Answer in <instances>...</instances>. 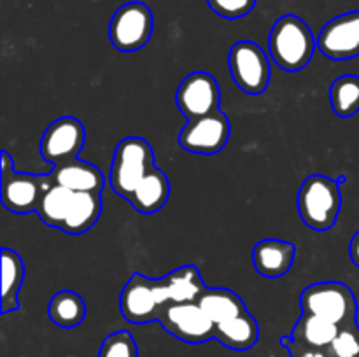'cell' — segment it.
Wrapping results in <instances>:
<instances>
[{
	"label": "cell",
	"instance_id": "1",
	"mask_svg": "<svg viewBox=\"0 0 359 357\" xmlns=\"http://www.w3.org/2000/svg\"><path fill=\"white\" fill-rule=\"evenodd\" d=\"M318 48V38L311 27L297 14L280 16L273 23L269 37L272 62L286 72H300L311 63Z\"/></svg>",
	"mask_w": 359,
	"mask_h": 357
},
{
	"label": "cell",
	"instance_id": "2",
	"mask_svg": "<svg viewBox=\"0 0 359 357\" xmlns=\"http://www.w3.org/2000/svg\"><path fill=\"white\" fill-rule=\"evenodd\" d=\"M297 203L305 226L314 231L332 230L342 209L340 184L328 175H309L298 189Z\"/></svg>",
	"mask_w": 359,
	"mask_h": 357
},
{
	"label": "cell",
	"instance_id": "3",
	"mask_svg": "<svg viewBox=\"0 0 359 357\" xmlns=\"http://www.w3.org/2000/svg\"><path fill=\"white\" fill-rule=\"evenodd\" d=\"M156 158L151 144L142 136H126L116 146L112 156L109 184L112 191L121 198L128 200L147 172L151 170Z\"/></svg>",
	"mask_w": 359,
	"mask_h": 357
},
{
	"label": "cell",
	"instance_id": "4",
	"mask_svg": "<svg viewBox=\"0 0 359 357\" xmlns=\"http://www.w3.org/2000/svg\"><path fill=\"white\" fill-rule=\"evenodd\" d=\"M302 314L319 315L340 328L356 322L358 301L344 282H316L305 287L300 296Z\"/></svg>",
	"mask_w": 359,
	"mask_h": 357
},
{
	"label": "cell",
	"instance_id": "5",
	"mask_svg": "<svg viewBox=\"0 0 359 357\" xmlns=\"http://www.w3.org/2000/svg\"><path fill=\"white\" fill-rule=\"evenodd\" d=\"M168 290L161 279H147L142 273H133L119 296L121 315L132 324H147L158 321L168 303Z\"/></svg>",
	"mask_w": 359,
	"mask_h": 357
},
{
	"label": "cell",
	"instance_id": "6",
	"mask_svg": "<svg viewBox=\"0 0 359 357\" xmlns=\"http://www.w3.org/2000/svg\"><path fill=\"white\" fill-rule=\"evenodd\" d=\"M228 65L231 79L244 93L256 97L269 88L272 66L266 52L256 42H235L228 55Z\"/></svg>",
	"mask_w": 359,
	"mask_h": 357
},
{
	"label": "cell",
	"instance_id": "7",
	"mask_svg": "<svg viewBox=\"0 0 359 357\" xmlns=\"http://www.w3.org/2000/svg\"><path fill=\"white\" fill-rule=\"evenodd\" d=\"M154 18L144 2L123 4L112 14L109 23V41L118 51L132 52L142 49L151 41Z\"/></svg>",
	"mask_w": 359,
	"mask_h": 357
},
{
	"label": "cell",
	"instance_id": "8",
	"mask_svg": "<svg viewBox=\"0 0 359 357\" xmlns=\"http://www.w3.org/2000/svg\"><path fill=\"white\" fill-rule=\"evenodd\" d=\"M231 135V125L223 111L193 119L179 132L177 144L191 154H217L224 149Z\"/></svg>",
	"mask_w": 359,
	"mask_h": 357
},
{
	"label": "cell",
	"instance_id": "9",
	"mask_svg": "<svg viewBox=\"0 0 359 357\" xmlns=\"http://www.w3.org/2000/svg\"><path fill=\"white\" fill-rule=\"evenodd\" d=\"M158 322L174 338L186 343H203L214 338L216 324L198 303H174L168 301L161 310Z\"/></svg>",
	"mask_w": 359,
	"mask_h": 357
},
{
	"label": "cell",
	"instance_id": "10",
	"mask_svg": "<svg viewBox=\"0 0 359 357\" xmlns=\"http://www.w3.org/2000/svg\"><path fill=\"white\" fill-rule=\"evenodd\" d=\"M175 104L188 121L219 111L221 90L216 77L202 70L186 76L175 91Z\"/></svg>",
	"mask_w": 359,
	"mask_h": 357
},
{
	"label": "cell",
	"instance_id": "11",
	"mask_svg": "<svg viewBox=\"0 0 359 357\" xmlns=\"http://www.w3.org/2000/svg\"><path fill=\"white\" fill-rule=\"evenodd\" d=\"M86 142L84 125L74 115H63L53 121L42 135L39 149L48 163L60 164L77 160Z\"/></svg>",
	"mask_w": 359,
	"mask_h": 357
},
{
	"label": "cell",
	"instance_id": "12",
	"mask_svg": "<svg viewBox=\"0 0 359 357\" xmlns=\"http://www.w3.org/2000/svg\"><path fill=\"white\" fill-rule=\"evenodd\" d=\"M318 49L330 59L342 62L359 56V10L340 14L323 27Z\"/></svg>",
	"mask_w": 359,
	"mask_h": 357
},
{
	"label": "cell",
	"instance_id": "13",
	"mask_svg": "<svg viewBox=\"0 0 359 357\" xmlns=\"http://www.w3.org/2000/svg\"><path fill=\"white\" fill-rule=\"evenodd\" d=\"M51 184L49 175H34L25 172L2 174L0 200L4 206L14 214H28L37 210L42 192Z\"/></svg>",
	"mask_w": 359,
	"mask_h": 357
},
{
	"label": "cell",
	"instance_id": "14",
	"mask_svg": "<svg viewBox=\"0 0 359 357\" xmlns=\"http://www.w3.org/2000/svg\"><path fill=\"white\" fill-rule=\"evenodd\" d=\"M297 258L294 244L279 238L259 240L252 248V265L256 272L265 279H280L293 266Z\"/></svg>",
	"mask_w": 359,
	"mask_h": 357
},
{
	"label": "cell",
	"instance_id": "15",
	"mask_svg": "<svg viewBox=\"0 0 359 357\" xmlns=\"http://www.w3.org/2000/svg\"><path fill=\"white\" fill-rule=\"evenodd\" d=\"M48 175L51 184L62 186L74 192H102L105 186L104 174L95 164L79 158L55 164Z\"/></svg>",
	"mask_w": 359,
	"mask_h": 357
},
{
	"label": "cell",
	"instance_id": "16",
	"mask_svg": "<svg viewBox=\"0 0 359 357\" xmlns=\"http://www.w3.org/2000/svg\"><path fill=\"white\" fill-rule=\"evenodd\" d=\"M168 198H170V181L163 170L153 167L137 186L128 202L137 212L154 214L163 209Z\"/></svg>",
	"mask_w": 359,
	"mask_h": 357
},
{
	"label": "cell",
	"instance_id": "17",
	"mask_svg": "<svg viewBox=\"0 0 359 357\" xmlns=\"http://www.w3.org/2000/svg\"><path fill=\"white\" fill-rule=\"evenodd\" d=\"M214 338L221 345L228 346L231 350H249L258 343L259 338V326L258 321L252 317L249 312H244L238 317L230 318L226 322L216 324V332Z\"/></svg>",
	"mask_w": 359,
	"mask_h": 357
},
{
	"label": "cell",
	"instance_id": "18",
	"mask_svg": "<svg viewBox=\"0 0 359 357\" xmlns=\"http://www.w3.org/2000/svg\"><path fill=\"white\" fill-rule=\"evenodd\" d=\"M198 304L214 324H221L248 312L244 300L226 287H207Z\"/></svg>",
	"mask_w": 359,
	"mask_h": 357
},
{
	"label": "cell",
	"instance_id": "19",
	"mask_svg": "<svg viewBox=\"0 0 359 357\" xmlns=\"http://www.w3.org/2000/svg\"><path fill=\"white\" fill-rule=\"evenodd\" d=\"M102 214L100 192H76L65 217L62 231L67 234H83L97 224Z\"/></svg>",
	"mask_w": 359,
	"mask_h": 357
},
{
	"label": "cell",
	"instance_id": "20",
	"mask_svg": "<svg viewBox=\"0 0 359 357\" xmlns=\"http://www.w3.org/2000/svg\"><path fill=\"white\" fill-rule=\"evenodd\" d=\"M168 290V300L174 303H198L207 286L196 266L184 265L163 276Z\"/></svg>",
	"mask_w": 359,
	"mask_h": 357
},
{
	"label": "cell",
	"instance_id": "21",
	"mask_svg": "<svg viewBox=\"0 0 359 357\" xmlns=\"http://www.w3.org/2000/svg\"><path fill=\"white\" fill-rule=\"evenodd\" d=\"M25 280V265L16 251L2 248V314L20 308V289Z\"/></svg>",
	"mask_w": 359,
	"mask_h": 357
},
{
	"label": "cell",
	"instance_id": "22",
	"mask_svg": "<svg viewBox=\"0 0 359 357\" xmlns=\"http://www.w3.org/2000/svg\"><path fill=\"white\" fill-rule=\"evenodd\" d=\"M339 331L340 326L328 318L312 314H302L300 321L297 322L293 332H291V338L309 346H316V349H330Z\"/></svg>",
	"mask_w": 359,
	"mask_h": 357
},
{
	"label": "cell",
	"instance_id": "23",
	"mask_svg": "<svg viewBox=\"0 0 359 357\" xmlns=\"http://www.w3.org/2000/svg\"><path fill=\"white\" fill-rule=\"evenodd\" d=\"M48 315L60 328H77L86 317V303L76 290H58L48 304Z\"/></svg>",
	"mask_w": 359,
	"mask_h": 357
},
{
	"label": "cell",
	"instance_id": "24",
	"mask_svg": "<svg viewBox=\"0 0 359 357\" xmlns=\"http://www.w3.org/2000/svg\"><path fill=\"white\" fill-rule=\"evenodd\" d=\"M74 195L76 192L70 191V189L56 184H49L46 191L42 192L41 202H39L35 212H37V216L41 217L44 224L62 230L67 214L70 210V205H72Z\"/></svg>",
	"mask_w": 359,
	"mask_h": 357
},
{
	"label": "cell",
	"instance_id": "25",
	"mask_svg": "<svg viewBox=\"0 0 359 357\" xmlns=\"http://www.w3.org/2000/svg\"><path fill=\"white\" fill-rule=\"evenodd\" d=\"M330 104L340 118H353L359 112V76L339 77L330 86Z\"/></svg>",
	"mask_w": 359,
	"mask_h": 357
},
{
	"label": "cell",
	"instance_id": "26",
	"mask_svg": "<svg viewBox=\"0 0 359 357\" xmlns=\"http://www.w3.org/2000/svg\"><path fill=\"white\" fill-rule=\"evenodd\" d=\"M98 357H139V346L132 332L119 329L102 342Z\"/></svg>",
	"mask_w": 359,
	"mask_h": 357
},
{
	"label": "cell",
	"instance_id": "27",
	"mask_svg": "<svg viewBox=\"0 0 359 357\" xmlns=\"http://www.w3.org/2000/svg\"><path fill=\"white\" fill-rule=\"evenodd\" d=\"M330 354L333 357H359V329L356 322L340 328L339 335L330 345Z\"/></svg>",
	"mask_w": 359,
	"mask_h": 357
},
{
	"label": "cell",
	"instance_id": "28",
	"mask_svg": "<svg viewBox=\"0 0 359 357\" xmlns=\"http://www.w3.org/2000/svg\"><path fill=\"white\" fill-rule=\"evenodd\" d=\"M258 0H207V6L224 20H241L256 7Z\"/></svg>",
	"mask_w": 359,
	"mask_h": 357
},
{
	"label": "cell",
	"instance_id": "29",
	"mask_svg": "<svg viewBox=\"0 0 359 357\" xmlns=\"http://www.w3.org/2000/svg\"><path fill=\"white\" fill-rule=\"evenodd\" d=\"M280 343L286 346L291 352V357H328V354L325 352V349H316V346H309L305 343L297 342L291 336H283Z\"/></svg>",
	"mask_w": 359,
	"mask_h": 357
},
{
	"label": "cell",
	"instance_id": "30",
	"mask_svg": "<svg viewBox=\"0 0 359 357\" xmlns=\"http://www.w3.org/2000/svg\"><path fill=\"white\" fill-rule=\"evenodd\" d=\"M349 255H351V261L354 262V266H358L359 268V230L354 233L353 240H351Z\"/></svg>",
	"mask_w": 359,
	"mask_h": 357
},
{
	"label": "cell",
	"instance_id": "31",
	"mask_svg": "<svg viewBox=\"0 0 359 357\" xmlns=\"http://www.w3.org/2000/svg\"><path fill=\"white\" fill-rule=\"evenodd\" d=\"M0 168H2V174H9V172L14 170V161L7 150H2V164H0Z\"/></svg>",
	"mask_w": 359,
	"mask_h": 357
},
{
	"label": "cell",
	"instance_id": "32",
	"mask_svg": "<svg viewBox=\"0 0 359 357\" xmlns=\"http://www.w3.org/2000/svg\"><path fill=\"white\" fill-rule=\"evenodd\" d=\"M337 182H339V184H342V182H346V177H344V175H340L339 181H337Z\"/></svg>",
	"mask_w": 359,
	"mask_h": 357
}]
</instances>
